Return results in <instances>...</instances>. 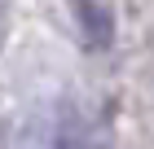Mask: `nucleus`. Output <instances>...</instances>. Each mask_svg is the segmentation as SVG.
Instances as JSON below:
<instances>
[{
  "instance_id": "1",
  "label": "nucleus",
  "mask_w": 154,
  "mask_h": 149,
  "mask_svg": "<svg viewBox=\"0 0 154 149\" xmlns=\"http://www.w3.org/2000/svg\"><path fill=\"white\" fill-rule=\"evenodd\" d=\"M75 22L88 48H110L115 40V13L101 4V0H75Z\"/></svg>"
}]
</instances>
